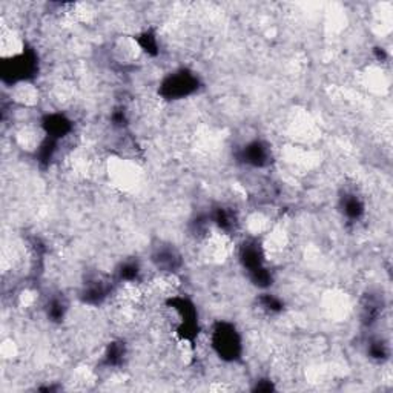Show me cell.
Listing matches in <instances>:
<instances>
[{
    "label": "cell",
    "mask_w": 393,
    "mask_h": 393,
    "mask_svg": "<svg viewBox=\"0 0 393 393\" xmlns=\"http://www.w3.org/2000/svg\"><path fill=\"white\" fill-rule=\"evenodd\" d=\"M111 292L109 281L103 280L100 277H93L83 283V289L80 292V298L85 304H91V306H97L106 300V296Z\"/></svg>",
    "instance_id": "cell-9"
},
{
    "label": "cell",
    "mask_w": 393,
    "mask_h": 393,
    "mask_svg": "<svg viewBox=\"0 0 393 393\" xmlns=\"http://www.w3.org/2000/svg\"><path fill=\"white\" fill-rule=\"evenodd\" d=\"M198 88L200 79L197 74L191 70L182 68L168 74V76L161 80L159 94L166 100H180L197 93Z\"/></svg>",
    "instance_id": "cell-4"
},
{
    "label": "cell",
    "mask_w": 393,
    "mask_h": 393,
    "mask_svg": "<svg viewBox=\"0 0 393 393\" xmlns=\"http://www.w3.org/2000/svg\"><path fill=\"white\" fill-rule=\"evenodd\" d=\"M138 47L142 48L146 54L150 56H157L159 54V40L157 35L152 31H145L137 37Z\"/></svg>",
    "instance_id": "cell-17"
},
{
    "label": "cell",
    "mask_w": 393,
    "mask_h": 393,
    "mask_svg": "<svg viewBox=\"0 0 393 393\" xmlns=\"http://www.w3.org/2000/svg\"><path fill=\"white\" fill-rule=\"evenodd\" d=\"M266 255L263 244L257 239H249L244 240L241 243V246L239 249V259L240 264L243 266V269L246 271L249 275L254 273L255 271H259L266 268Z\"/></svg>",
    "instance_id": "cell-6"
},
{
    "label": "cell",
    "mask_w": 393,
    "mask_h": 393,
    "mask_svg": "<svg viewBox=\"0 0 393 393\" xmlns=\"http://www.w3.org/2000/svg\"><path fill=\"white\" fill-rule=\"evenodd\" d=\"M258 304H259V307H262L264 312H268V314H280L281 310L284 309L283 301H281L278 296L272 295V294L259 295Z\"/></svg>",
    "instance_id": "cell-16"
},
{
    "label": "cell",
    "mask_w": 393,
    "mask_h": 393,
    "mask_svg": "<svg viewBox=\"0 0 393 393\" xmlns=\"http://www.w3.org/2000/svg\"><path fill=\"white\" fill-rule=\"evenodd\" d=\"M126 358V346L123 341H113L109 343L105 355H103V364L108 367L122 366Z\"/></svg>",
    "instance_id": "cell-13"
},
{
    "label": "cell",
    "mask_w": 393,
    "mask_h": 393,
    "mask_svg": "<svg viewBox=\"0 0 393 393\" xmlns=\"http://www.w3.org/2000/svg\"><path fill=\"white\" fill-rule=\"evenodd\" d=\"M111 118H113V125L117 126V128H123L126 122H128V117H126V113H125L123 108L115 109L113 115H111Z\"/></svg>",
    "instance_id": "cell-19"
},
{
    "label": "cell",
    "mask_w": 393,
    "mask_h": 393,
    "mask_svg": "<svg viewBox=\"0 0 393 393\" xmlns=\"http://www.w3.org/2000/svg\"><path fill=\"white\" fill-rule=\"evenodd\" d=\"M40 126L43 132H45V137L53 138L56 142H61L62 138L68 137L74 129L72 122L65 114L61 113L47 114L42 118Z\"/></svg>",
    "instance_id": "cell-8"
},
{
    "label": "cell",
    "mask_w": 393,
    "mask_h": 393,
    "mask_svg": "<svg viewBox=\"0 0 393 393\" xmlns=\"http://www.w3.org/2000/svg\"><path fill=\"white\" fill-rule=\"evenodd\" d=\"M37 72H39V56L26 45L2 62V80L8 85L26 83L35 77Z\"/></svg>",
    "instance_id": "cell-1"
},
{
    "label": "cell",
    "mask_w": 393,
    "mask_h": 393,
    "mask_svg": "<svg viewBox=\"0 0 393 393\" xmlns=\"http://www.w3.org/2000/svg\"><path fill=\"white\" fill-rule=\"evenodd\" d=\"M383 310V301H380L376 295L369 294L361 301V321L366 326H372L376 323Z\"/></svg>",
    "instance_id": "cell-12"
},
{
    "label": "cell",
    "mask_w": 393,
    "mask_h": 393,
    "mask_svg": "<svg viewBox=\"0 0 393 393\" xmlns=\"http://www.w3.org/2000/svg\"><path fill=\"white\" fill-rule=\"evenodd\" d=\"M209 218L212 226H215L220 232H223L226 235L235 232L236 226H239V220H236L234 209L226 206L214 207L209 214Z\"/></svg>",
    "instance_id": "cell-10"
},
{
    "label": "cell",
    "mask_w": 393,
    "mask_h": 393,
    "mask_svg": "<svg viewBox=\"0 0 393 393\" xmlns=\"http://www.w3.org/2000/svg\"><path fill=\"white\" fill-rule=\"evenodd\" d=\"M240 160L252 168H266L272 160L271 146L263 140H252L241 147Z\"/></svg>",
    "instance_id": "cell-7"
},
{
    "label": "cell",
    "mask_w": 393,
    "mask_h": 393,
    "mask_svg": "<svg viewBox=\"0 0 393 393\" xmlns=\"http://www.w3.org/2000/svg\"><path fill=\"white\" fill-rule=\"evenodd\" d=\"M151 263L159 272L173 275L182 268L183 258L180 252L174 248V244L159 243L151 250Z\"/></svg>",
    "instance_id": "cell-5"
},
{
    "label": "cell",
    "mask_w": 393,
    "mask_h": 393,
    "mask_svg": "<svg viewBox=\"0 0 393 393\" xmlns=\"http://www.w3.org/2000/svg\"><path fill=\"white\" fill-rule=\"evenodd\" d=\"M66 310H68V307H66V303L63 301V298H61V296H54V298H51L47 304V315L49 320L54 323L63 320Z\"/></svg>",
    "instance_id": "cell-15"
},
{
    "label": "cell",
    "mask_w": 393,
    "mask_h": 393,
    "mask_svg": "<svg viewBox=\"0 0 393 393\" xmlns=\"http://www.w3.org/2000/svg\"><path fill=\"white\" fill-rule=\"evenodd\" d=\"M211 346L218 358L227 362L239 361L243 355V339L232 323L218 321L211 330Z\"/></svg>",
    "instance_id": "cell-2"
},
{
    "label": "cell",
    "mask_w": 393,
    "mask_h": 393,
    "mask_svg": "<svg viewBox=\"0 0 393 393\" xmlns=\"http://www.w3.org/2000/svg\"><path fill=\"white\" fill-rule=\"evenodd\" d=\"M367 353L375 361H385L389 358V347L383 339H372L367 346Z\"/></svg>",
    "instance_id": "cell-18"
},
{
    "label": "cell",
    "mask_w": 393,
    "mask_h": 393,
    "mask_svg": "<svg viewBox=\"0 0 393 393\" xmlns=\"http://www.w3.org/2000/svg\"><path fill=\"white\" fill-rule=\"evenodd\" d=\"M169 310H173L179 318L175 326V332L183 343L194 344L198 337V312L195 304L186 296H170L166 301Z\"/></svg>",
    "instance_id": "cell-3"
},
{
    "label": "cell",
    "mask_w": 393,
    "mask_h": 393,
    "mask_svg": "<svg viewBox=\"0 0 393 393\" xmlns=\"http://www.w3.org/2000/svg\"><path fill=\"white\" fill-rule=\"evenodd\" d=\"M339 206L346 217L352 221L362 218V215L366 212V206L362 203V200L357 194H353V192H346L339 200Z\"/></svg>",
    "instance_id": "cell-11"
},
{
    "label": "cell",
    "mask_w": 393,
    "mask_h": 393,
    "mask_svg": "<svg viewBox=\"0 0 393 393\" xmlns=\"http://www.w3.org/2000/svg\"><path fill=\"white\" fill-rule=\"evenodd\" d=\"M140 272H142V268L137 259H126L117 269V275L118 280L125 281V283H134V281L138 280Z\"/></svg>",
    "instance_id": "cell-14"
}]
</instances>
